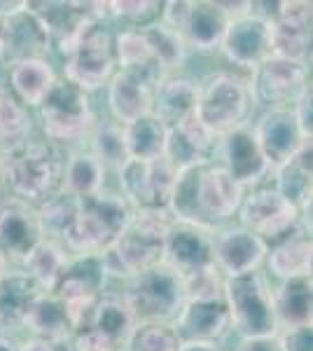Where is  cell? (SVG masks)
I'll list each match as a JSON object with an SVG mask.
<instances>
[{
    "mask_svg": "<svg viewBox=\"0 0 313 351\" xmlns=\"http://www.w3.org/2000/svg\"><path fill=\"white\" fill-rule=\"evenodd\" d=\"M243 192L218 162H206L178 171L168 208L175 220L215 230L236 216Z\"/></svg>",
    "mask_w": 313,
    "mask_h": 351,
    "instance_id": "obj_1",
    "label": "cell"
},
{
    "mask_svg": "<svg viewBox=\"0 0 313 351\" xmlns=\"http://www.w3.org/2000/svg\"><path fill=\"white\" fill-rule=\"evenodd\" d=\"M68 152L49 141H31L19 152L5 157L3 185L12 195L31 206L52 199L64 188V167Z\"/></svg>",
    "mask_w": 313,
    "mask_h": 351,
    "instance_id": "obj_2",
    "label": "cell"
},
{
    "mask_svg": "<svg viewBox=\"0 0 313 351\" xmlns=\"http://www.w3.org/2000/svg\"><path fill=\"white\" fill-rule=\"evenodd\" d=\"M131 211V204L119 192L110 190L77 199V213L66 230L61 246L71 258H99L127 230Z\"/></svg>",
    "mask_w": 313,
    "mask_h": 351,
    "instance_id": "obj_3",
    "label": "cell"
},
{
    "mask_svg": "<svg viewBox=\"0 0 313 351\" xmlns=\"http://www.w3.org/2000/svg\"><path fill=\"white\" fill-rule=\"evenodd\" d=\"M255 101L248 77L234 71H215L197 82V120L213 136H222L250 124Z\"/></svg>",
    "mask_w": 313,
    "mask_h": 351,
    "instance_id": "obj_4",
    "label": "cell"
},
{
    "mask_svg": "<svg viewBox=\"0 0 313 351\" xmlns=\"http://www.w3.org/2000/svg\"><path fill=\"white\" fill-rule=\"evenodd\" d=\"M38 115L45 141L61 148L84 143L99 122L89 94L68 80H56L52 92L38 106Z\"/></svg>",
    "mask_w": 313,
    "mask_h": 351,
    "instance_id": "obj_5",
    "label": "cell"
},
{
    "mask_svg": "<svg viewBox=\"0 0 313 351\" xmlns=\"http://www.w3.org/2000/svg\"><path fill=\"white\" fill-rule=\"evenodd\" d=\"M122 298L138 324H173L185 304V284L166 265H157L124 281Z\"/></svg>",
    "mask_w": 313,
    "mask_h": 351,
    "instance_id": "obj_6",
    "label": "cell"
},
{
    "mask_svg": "<svg viewBox=\"0 0 313 351\" xmlns=\"http://www.w3.org/2000/svg\"><path fill=\"white\" fill-rule=\"evenodd\" d=\"M225 302L231 330L241 339L271 337L278 332L271 286L262 271L225 281Z\"/></svg>",
    "mask_w": 313,
    "mask_h": 351,
    "instance_id": "obj_7",
    "label": "cell"
},
{
    "mask_svg": "<svg viewBox=\"0 0 313 351\" xmlns=\"http://www.w3.org/2000/svg\"><path fill=\"white\" fill-rule=\"evenodd\" d=\"M229 14L218 0H168L162 5L159 24L180 36L187 52H215L222 43Z\"/></svg>",
    "mask_w": 313,
    "mask_h": 351,
    "instance_id": "obj_8",
    "label": "cell"
},
{
    "mask_svg": "<svg viewBox=\"0 0 313 351\" xmlns=\"http://www.w3.org/2000/svg\"><path fill=\"white\" fill-rule=\"evenodd\" d=\"M28 10L47 33L49 49L66 56L82 43L94 26L108 21V3H61V0H28Z\"/></svg>",
    "mask_w": 313,
    "mask_h": 351,
    "instance_id": "obj_9",
    "label": "cell"
},
{
    "mask_svg": "<svg viewBox=\"0 0 313 351\" xmlns=\"http://www.w3.org/2000/svg\"><path fill=\"white\" fill-rule=\"evenodd\" d=\"M236 218L243 230L260 237L266 246L301 225L297 206H292L271 183L255 185L243 192Z\"/></svg>",
    "mask_w": 313,
    "mask_h": 351,
    "instance_id": "obj_10",
    "label": "cell"
},
{
    "mask_svg": "<svg viewBox=\"0 0 313 351\" xmlns=\"http://www.w3.org/2000/svg\"><path fill=\"white\" fill-rule=\"evenodd\" d=\"M250 94L264 110H286L311 89V66L269 56L250 73Z\"/></svg>",
    "mask_w": 313,
    "mask_h": 351,
    "instance_id": "obj_11",
    "label": "cell"
},
{
    "mask_svg": "<svg viewBox=\"0 0 313 351\" xmlns=\"http://www.w3.org/2000/svg\"><path fill=\"white\" fill-rule=\"evenodd\" d=\"M115 75H117L115 33L105 24H99L66 56L64 80L73 82L82 92L92 94L108 87Z\"/></svg>",
    "mask_w": 313,
    "mask_h": 351,
    "instance_id": "obj_12",
    "label": "cell"
},
{
    "mask_svg": "<svg viewBox=\"0 0 313 351\" xmlns=\"http://www.w3.org/2000/svg\"><path fill=\"white\" fill-rule=\"evenodd\" d=\"M103 286L105 271L101 258H71L52 295L64 302L73 330H79L89 324L96 302L105 293Z\"/></svg>",
    "mask_w": 313,
    "mask_h": 351,
    "instance_id": "obj_13",
    "label": "cell"
},
{
    "mask_svg": "<svg viewBox=\"0 0 313 351\" xmlns=\"http://www.w3.org/2000/svg\"><path fill=\"white\" fill-rule=\"evenodd\" d=\"M311 16L313 5L306 0H278L269 16L271 56L297 64H311Z\"/></svg>",
    "mask_w": 313,
    "mask_h": 351,
    "instance_id": "obj_14",
    "label": "cell"
},
{
    "mask_svg": "<svg viewBox=\"0 0 313 351\" xmlns=\"http://www.w3.org/2000/svg\"><path fill=\"white\" fill-rule=\"evenodd\" d=\"M175 178L178 171L164 157L152 162L127 160V164L117 171L119 195L131 204V208L168 206Z\"/></svg>",
    "mask_w": 313,
    "mask_h": 351,
    "instance_id": "obj_15",
    "label": "cell"
},
{
    "mask_svg": "<svg viewBox=\"0 0 313 351\" xmlns=\"http://www.w3.org/2000/svg\"><path fill=\"white\" fill-rule=\"evenodd\" d=\"M162 265L175 271L183 281L213 269V230L175 220L164 239Z\"/></svg>",
    "mask_w": 313,
    "mask_h": 351,
    "instance_id": "obj_16",
    "label": "cell"
},
{
    "mask_svg": "<svg viewBox=\"0 0 313 351\" xmlns=\"http://www.w3.org/2000/svg\"><path fill=\"white\" fill-rule=\"evenodd\" d=\"M218 49L238 71L253 73L262 61L271 56L269 21L264 16L255 14L253 10H248L246 14L234 16L229 21V26H227Z\"/></svg>",
    "mask_w": 313,
    "mask_h": 351,
    "instance_id": "obj_17",
    "label": "cell"
},
{
    "mask_svg": "<svg viewBox=\"0 0 313 351\" xmlns=\"http://www.w3.org/2000/svg\"><path fill=\"white\" fill-rule=\"evenodd\" d=\"M215 157H218V160H213V162H218L243 190H250V188H255V185L266 183L271 171H274L271 164L266 162L264 152L260 150L250 127L236 129V132L222 136L218 141Z\"/></svg>",
    "mask_w": 313,
    "mask_h": 351,
    "instance_id": "obj_18",
    "label": "cell"
},
{
    "mask_svg": "<svg viewBox=\"0 0 313 351\" xmlns=\"http://www.w3.org/2000/svg\"><path fill=\"white\" fill-rule=\"evenodd\" d=\"M99 258L101 265H103L105 279L112 276V279L127 281L131 276L140 274V271L162 265L164 241L155 239V237L140 234V232L131 230L127 225V230Z\"/></svg>",
    "mask_w": 313,
    "mask_h": 351,
    "instance_id": "obj_19",
    "label": "cell"
},
{
    "mask_svg": "<svg viewBox=\"0 0 313 351\" xmlns=\"http://www.w3.org/2000/svg\"><path fill=\"white\" fill-rule=\"evenodd\" d=\"M266 243L241 225L213 230V263L225 279L260 271L266 258Z\"/></svg>",
    "mask_w": 313,
    "mask_h": 351,
    "instance_id": "obj_20",
    "label": "cell"
},
{
    "mask_svg": "<svg viewBox=\"0 0 313 351\" xmlns=\"http://www.w3.org/2000/svg\"><path fill=\"white\" fill-rule=\"evenodd\" d=\"M183 342L218 344L231 332L229 309L222 298H187L173 321Z\"/></svg>",
    "mask_w": 313,
    "mask_h": 351,
    "instance_id": "obj_21",
    "label": "cell"
},
{
    "mask_svg": "<svg viewBox=\"0 0 313 351\" xmlns=\"http://www.w3.org/2000/svg\"><path fill=\"white\" fill-rule=\"evenodd\" d=\"M47 33L28 10V0L21 10L0 16V61L10 66L26 59H47Z\"/></svg>",
    "mask_w": 313,
    "mask_h": 351,
    "instance_id": "obj_22",
    "label": "cell"
},
{
    "mask_svg": "<svg viewBox=\"0 0 313 351\" xmlns=\"http://www.w3.org/2000/svg\"><path fill=\"white\" fill-rule=\"evenodd\" d=\"M218 141V136L210 134L192 112L180 124L166 129V143H164L162 157L175 171H185V169L199 167V164L213 162Z\"/></svg>",
    "mask_w": 313,
    "mask_h": 351,
    "instance_id": "obj_23",
    "label": "cell"
},
{
    "mask_svg": "<svg viewBox=\"0 0 313 351\" xmlns=\"http://www.w3.org/2000/svg\"><path fill=\"white\" fill-rule=\"evenodd\" d=\"M255 141H258L260 150L264 152L266 162L271 169L281 167L290 157L297 152L301 145L309 143L301 134L297 120H295L292 108L286 110H264L255 127H250Z\"/></svg>",
    "mask_w": 313,
    "mask_h": 351,
    "instance_id": "obj_24",
    "label": "cell"
},
{
    "mask_svg": "<svg viewBox=\"0 0 313 351\" xmlns=\"http://www.w3.org/2000/svg\"><path fill=\"white\" fill-rule=\"evenodd\" d=\"M40 241H42V230L38 223L36 206L12 197L0 202V251L5 253V258L21 265V260Z\"/></svg>",
    "mask_w": 313,
    "mask_h": 351,
    "instance_id": "obj_25",
    "label": "cell"
},
{
    "mask_svg": "<svg viewBox=\"0 0 313 351\" xmlns=\"http://www.w3.org/2000/svg\"><path fill=\"white\" fill-rule=\"evenodd\" d=\"M311 263H313V239H311V230H306L304 225H297L286 237L269 243L264 258L266 271L278 281L311 276Z\"/></svg>",
    "mask_w": 313,
    "mask_h": 351,
    "instance_id": "obj_26",
    "label": "cell"
},
{
    "mask_svg": "<svg viewBox=\"0 0 313 351\" xmlns=\"http://www.w3.org/2000/svg\"><path fill=\"white\" fill-rule=\"evenodd\" d=\"M313 141L304 143L301 148L290 157L288 162H283L281 167H276L274 171V188L281 192L286 199L297 206L301 225L306 230H311V185H313Z\"/></svg>",
    "mask_w": 313,
    "mask_h": 351,
    "instance_id": "obj_27",
    "label": "cell"
},
{
    "mask_svg": "<svg viewBox=\"0 0 313 351\" xmlns=\"http://www.w3.org/2000/svg\"><path fill=\"white\" fill-rule=\"evenodd\" d=\"M105 89H108V110L112 115V122L129 127V124L152 115L155 89L150 84H145L143 80H138V77L117 71V75L112 77Z\"/></svg>",
    "mask_w": 313,
    "mask_h": 351,
    "instance_id": "obj_28",
    "label": "cell"
},
{
    "mask_svg": "<svg viewBox=\"0 0 313 351\" xmlns=\"http://www.w3.org/2000/svg\"><path fill=\"white\" fill-rule=\"evenodd\" d=\"M136 324L138 321H136L134 311L129 309L127 300L122 298V293H103L99 298V302H96L92 316H89V324L84 328L94 330L96 335L103 337L115 349H124Z\"/></svg>",
    "mask_w": 313,
    "mask_h": 351,
    "instance_id": "obj_29",
    "label": "cell"
},
{
    "mask_svg": "<svg viewBox=\"0 0 313 351\" xmlns=\"http://www.w3.org/2000/svg\"><path fill=\"white\" fill-rule=\"evenodd\" d=\"M56 80L59 77L49 59H26L8 66V89L26 108H38Z\"/></svg>",
    "mask_w": 313,
    "mask_h": 351,
    "instance_id": "obj_30",
    "label": "cell"
},
{
    "mask_svg": "<svg viewBox=\"0 0 313 351\" xmlns=\"http://www.w3.org/2000/svg\"><path fill=\"white\" fill-rule=\"evenodd\" d=\"M197 108V82L185 75H168L157 84L152 115L166 129L190 117Z\"/></svg>",
    "mask_w": 313,
    "mask_h": 351,
    "instance_id": "obj_31",
    "label": "cell"
},
{
    "mask_svg": "<svg viewBox=\"0 0 313 351\" xmlns=\"http://www.w3.org/2000/svg\"><path fill=\"white\" fill-rule=\"evenodd\" d=\"M271 300H274L278 330L311 326V314H313L311 276L278 281V286L271 288Z\"/></svg>",
    "mask_w": 313,
    "mask_h": 351,
    "instance_id": "obj_32",
    "label": "cell"
},
{
    "mask_svg": "<svg viewBox=\"0 0 313 351\" xmlns=\"http://www.w3.org/2000/svg\"><path fill=\"white\" fill-rule=\"evenodd\" d=\"M31 332V337H42V339H49V342H64V344H71L73 330L71 326V319L66 314V307L59 298H54L52 293H42L38 295V300L33 302V307L28 309L24 324Z\"/></svg>",
    "mask_w": 313,
    "mask_h": 351,
    "instance_id": "obj_33",
    "label": "cell"
},
{
    "mask_svg": "<svg viewBox=\"0 0 313 351\" xmlns=\"http://www.w3.org/2000/svg\"><path fill=\"white\" fill-rule=\"evenodd\" d=\"M33 141V115L8 87H0V155L10 157Z\"/></svg>",
    "mask_w": 313,
    "mask_h": 351,
    "instance_id": "obj_34",
    "label": "cell"
},
{
    "mask_svg": "<svg viewBox=\"0 0 313 351\" xmlns=\"http://www.w3.org/2000/svg\"><path fill=\"white\" fill-rule=\"evenodd\" d=\"M71 263V256L59 241L42 239L38 246H33V251L21 260V271L26 276H31L42 293H54L59 279L64 276V271Z\"/></svg>",
    "mask_w": 313,
    "mask_h": 351,
    "instance_id": "obj_35",
    "label": "cell"
},
{
    "mask_svg": "<svg viewBox=\"0 0 313 351\" xmlns=\"http://www.w3.org/2000/svg\"><path fill=\"white\" fill-rule=\"evenodd\" d=\"M105 176L108 171L89 150L68 152L61 192L75 197V199H87V197H94L105 190Z\"/></svg>",
    "mask_w": 313,
    "mask_h": 351,
    "instance_id": "obj_36",
    "label": "cell"
},
{
    "mask_svg": "<svg viewBox=\"0 0 313 351\" xmlns=\"http://www.w3.org/2000/svg\"><path fill=\"white\" fill-rule=\"evenodd\" d=\"M38 295H42V291L33 284L31 276H26L21 269H10L8 276L0 281V326L24 324Z\"/></svg>",
    "mask_w": 313,
    "mask_h": 351,
    "instance_id": "obj_37",
    "label": "cell"
},
{
    "mask_svg": "<svg viewBox=\"0 0 313 351\" xmlns=\"http://www.w3.org/2000/svg\"><path fill=\"white\" fill-rule=\"evenodd\" d=\"M122 129H124V145H127L129 160L152 162L162 157L164 143H166V127L155 115H147L143 120Z\"/></svg>",
    "mask_w": 313,
    "mask_h": 351,
    "instance_id": "obj_38",
    "label": "cell"
},
{
    "mask_svg": "<svg viewBox=\"0 0 313 351\" xmlns=\"http://www.w3.org/2000/svg\"><path fill=\"white\" fill-rule=\"evenodd\" d=\"M89 152L99 160L108 173H117L127 164V145H124V129L117 122H96L89 134Z\"/></svg>",
    "mask_w": 313,
    "mask_h": 351,
    "instance_id": "obj_39",
    "label": "cell"
},
{
    "mask_svg": "<svg viewBox=\"0 0 313 351\" xmlns=\"http://www.w3.org/2000/svg\"><path fill=\"white\" fill-rule=\"evenodd\" d=\"M145 38L150 43L152 56L159 64V68L164 71V75H178V71L183 68L185 59H187V47L185 43L180 40V36H175L173 31H168L164 24H152L143 28Z\"/></svg>",
    "mask_w": 313,
    "mask_h": 351,
    "instance_id": "obj_40",
    "label": "cell"
},
{
    "mask_svg": "<svg viewBox=\"0 0 313 351\" xmlns=\"http://www.w3.org/2000/svg\"><path fill=\"white\" fill-rule=\"evenodd\" d=\"M36 213H38L40 230H42V239H52L61 243L66 230L71 228L73 218L77 213V199L66 195V192H59L52 199L36 206Z\"/></svg>",
    "mask_w": 313,
    "mask_h": 351,
    "instance_id": "obj_41",
    "label": "cell"
},
{
    "mask_svg": "<svg viewBox=\"0 0 313 351\" xmlns=\"http://www.w3.org/2000/svg\"><path fill=\"white\" fill-rule=\"evenodd\" d=\"M162 5L164 3L159 0H112L108 3V19L122 24V31H140L157 24L162 16Z\"/></svg>",
    "mask_w": 313,
    "mask_h": 351,
    "instance_id": "obj_42",
    "label": "cell"
},
{
    "mask_svg": "<svg viewBox=\"0 0 313 351\" xmlns=\"http://www.w3.org/2000/svg\"><path fill=\"white\" fill-rule=\"evenodd\" d=\"M183 339L173 324H136L124 351H180Z\"/></svg>",
    "mask_w": 313,
    "mask_h": 351,
    "instance_id": "obj_43",
    "label": "cell"
},
{
    "mask_svg": "<svg viewBox=\"0 0 313 351\" xmlns=\"http://www.w3.org/2000/svg\"><path fill=\"white\" fill-rule=\"evenodd\" d=\"M175 216L168 206H143L131 211L129 228L140 232V234L155 237V239H166L168 230L173 228Z\"/></svg>",
    "mask_w": 313,
    "mask_h": 351,
    "instance_id": "obj_44",
    "label": "cell"
},
{
    "mask_svg": "<svg viewBox=\"0 0 313 351\" xmlns=\"http://www.w3.org/2000/svg\"><path fill=\"white\" fill-rule=\"evenodd\" d=\"M278 342L281 351H313V328H288V330H278Z\"/></svg>",
    "mask_w": 313,
    "mask_h": 351,
    "instance_id": "obj_45",
    "label": "cell"
},
{
    "mask_svg": "<svg viewBox=\"0 0 313 351\" xmlns=\"http://www.w3.org/2000/svg\"><path fill=\"white\" fill-rule=\"evenodd\" d=\"M292 112H295V120H297L301 134H304V138L313 141V94H311V89L292 106Z\"/></svg>",
    "mask_w": 313,
    "mask_h": 351,
    "instance_id": "obj_46",
    "label": "cell"
},
{
    "mask_svg": "<svg viewBox=\"0 0 313 351\" xmlns=\"http://www.w3.org/2000/svg\"><path fill=\"white\" fill-rule=\"evenodd\" d=\"M19 351H73L71 344L64 342H49L42 337H28L19 344Z\"/></svg>",
    "mask_w": 313,
    "mask_h": 351,
    "instance_id": "obj_47",
    "label": "cell"
},
{
    "mask_svg": "<svg viewBox=\"0 0 313 351\" xmlns=\"http://www.w3.org/2000/svg\"><path fill=\"white\" fill-rule=\"evenodd\" d=\"M236 351H281L278 332L271 337H258V339H241Z\"/></svg>",
    "mask_w": 313,
    "mask_h": 351,
    "instance_id": "obj_48",
    "label": "cell"
},
{
    "mask_svg": "<svg viewBox=\"0 0 313 351\" xmlns=\"http://www.w3.org/2000/svg\"><path fill=\"white\" fill-rule=\"evenodd\" d=\"M180 351H220L218 344H199V342H183Z\"/></svg>",
    "mask_w": 313,
    "mask_h": 351,
    "instance_id": "obj_49",
    "label": "cell"
},
{
    "mask_svg": "<svg viewBox=\"0 0 313 351\" xmlns=\"http://www.w3.org/2000/svg\"><path fill=\"white\" fill-rule=\"evenodd\" d=\"M0 351H19V342H14L12 337L0 335Z\"/></svg>",
    "mask_w": 313,
    "mask_h": 351,
    "instance_id": "obj_50",
    "label": "cell"
},
{
    "mask_svg": "<svg viewBox=\"0 0 313 351\" xmlns=\"http://www.w3.org/2000/svg\"><path fill=\"white\" fill-rule=\"evenodd\" d=\"M10 265H12V263H10V260L5 258V253L0 251V281H3L5 276H8V271H10Z\"/></svg>",
    "mask_w": 313,
    "mask_h": 351,
    "instance_id": "obj_51",
    "label": "cell"
},
{
    "mask_svg": "<svg viewBox=\"0 0 313 351\" xmlns=\"http://www.w3.org/2000/svg\"><path fill=\"white\" fill-rule=\"evenodd\" d=\"M3 164H5V157L0 155V183H3Z\"/></svg>",
    "mask_w": 313,
    "mask_h": 351,
    "instance_id": "obj_52",
    "label": "cell"
},
{
    "mask_svg": "<svg viewBox=\"0 0 313 351\" xmlns=\"http://www.w3.org/2000/svg\"><path fill=\"white\" fill-rule=\"evenodd\" d=\"M122 351H124V349H122Z\"/></svg>",
    "mask_w": 313,
    "mask_h": 351,
    "instance_id": "obj_53",
    "label": "cell"
}]
</instances>
